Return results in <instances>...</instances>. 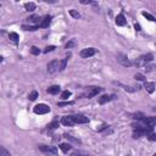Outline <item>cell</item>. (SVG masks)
<instances>
[{"mask_svg":"<svg viewBox=\"0 0 156 156\" xmlns=\"http://www.w3.org/2000/svg\"><path fill=\"white\" fill-rule=\"evenodd\" d=\"M38 148H39V150H40L43 154H45V155H49V156H55V155H57V149H56V146H51V145H39Z\"/></svg>","mask_w":156,"mask_h":156,"instance_id":"6da1fadb","label":"cell"},{"mask_svg":"<svg viewBox=\"0 0 156 156\" xmlns=\"http://www.w3.org/2000/svg\"><path fill=\"white\" fill-rule=\"evenodd\" d=\"M101 90H103V88H100V87H89V88H88V90H87L84 94H82V95H81V98L90 99V98H93V97L98 95Z\"/></svg>","mask_w":156,"mask_h":156,"instance_id":"7a4b0ae2","label":"cell"},{"mask_svg":"<svg viewBox=\"0 0 156 156\" xmlns=\"http://www.w3.org/2000/svg\"><path fill=\"white\" fill-rule=\"evenodd\" d=\"M33 111L38 115H45V114L50 112V106H48L46 104H38L34 106Z\"/></svg>","mask_w":156,"mask_h":156,"instance_id":"3957f363","label":"cell"},{"mask_svg":"<svg viewBox=\"0 0 156 156\" xmlns=\"http://www.w3.org/2000/svg\"><path fill=\"white\" fill-rule=\"evenodd\" d=\"M60 65H61V61L59 60H53L48 63V72L49 73H55L57 71H60Z\"/></svg>","mask_w":156,"mask_h":156,"instance_id":"277c9868","label":"cell"},{"mask_svg":"<svg viewBox=\"0 0 156 156\" xmlns=\"http://www.w3.org/2000/svg\"><path fill=\"white\" fill-rule=\"evenodd\" d=\"M151 129L152 128H150V127H144V128H141V129H139V131H134V133H133V138L134 139H137V138H140V137H143V135H150L151 134Z\"/></svg>","mask_w":156,"mask_h":156,"instance_id":"5b68a950","label":"cell"},{"mask_svg":"<svg viewBox=\"0 0 156 156\" xmlns=\"http://www.w3.org/2000/svg\"><path fill=\"white\" fill-rule=\"evenodd\" d=\"M95 54H97V49H95V48H86V49H83V50L80 53V55H81L82 57H84V59L92 57V56H94Z\"/></svg>","mask_w":156,"mask_h":156,"instance_id":"8992f818","label":"cell"},{"mask_svg":"<svg viewBox=\"0 0 156 156\" xmlns=\"http://www.w3.org/2000/svg\"><path fill=\"white\" fill-rule=\"evenodd\" d=\"M117 61L122 65V66H126V67H129V66H132L133 65V62H131L129 60H128V57L126 56V55H123V54H117Z\"/></svg>","mask_w":156,"mask_h":156,"instance_id":"52a82bcc","label":"cell"},{"mask_svg":"<svg viewBox=\"0 0 156 156\" xmlns=\"http://www.w3.org/2000/svg\"><path fill=\"white\" fill-rule=\"evenodd\" d=\"M61 123H62L63 126H67V127H71V126L76 124L73 116H63V117L61 118Z\"/></svg>","mask_w":156,"mask_h":156,"instance_id":"ba28073f","label":"cell"},{"mask_svg":"<svg viewBox=\"0 0 156 156\" xmlns=\"http://www.w3.org/2000/svg\"><path fill=\"white\" fill-rule=\"evenodd\" d=\"M143 122L145 126L152 128L154 126H156V117H144L143 118Z\"/></svg>","mask_w":156,"mask_h":156,"instance_id":"9c48e42d","label":"cell"},{"mask_svg":"<svg viewBox=\"0 0 156 156\" xmlns=\"http://www.w3.org/2000/svg\"><path fill=\"white\" fill-rule=\"evenodd\" d=\"M73 118H74L76 123H88L89 122V118L83 115H76V116H73Z\"/></svg>","mask_w":156,"mask_h":156,"instance_id":"30bf717a","label":"cell"},{"mask_svg":"<svg viewBox=\"0 0 156 156\" xmlns=\"http://www.w3.org/2000/svg\"><path fill=\"white\" fill-rule=\"evenodd\" d=\"M27 21L29 22V23H34V26H40V23H42V19L39 17V16H37V15H33V16H31V17H28L27 19Z\"/></svg>","mask_w":156,"mask_h":156,"instance_id":"8fae6325","label":"cell"},{"mask_svg":"<svg viewBox=\"0 0 156 156\" xmlns=\"http://www.w3.org/2000/svg\"><path fill=\"white\" fill-rule=\"evenodd\" d=\"M116 25H117V26H126V25H127V20H126V17H124L122 14H120V15L116 17Z\"/></svg>","mask_w":156,"mask_h":156,"instance_id":"7c38bea8","label":"cell"},{"mask_svg":"<svg viewBox=\"0 0 156 156\" xmlns=\"http://www.w3.org/2000/svg\"><path fill=\"white\" fill-rule=\"evenodd\" d=\"M50 23H51V16H45L44 19H43V21H42V23H40V28H48L49 26H50Z\"/></svg>","mask_w":156,"mask_h":156,"instance_id":"4fadbf2b","label":"cell"},{"mask_svg":"<svg viewBox=\"0 0 156 156\" xmlns=\"http://www.w3.org/2000/svg\"><path fill=\"white\" fill-rule=\"evenodd\" d=\"M144 88L146 89V92L148 93H154L155 92V83L154 82H145V84H144Z\"/></svg>","mask_w":156,"mask_h":156,"instance_id":"5bb4252c","label":"cell"},{"mask_svg":"<svg viewBox=\"0 0 156 156\" xmlns=\"http://www.w3.org/2000/svg\"><path fill=\"white\" fill-rule=\"evenodd\" d=\"M114 98H115L114 95H111V97H110V95H103V97H100V98H99V100H98V101H99V104H100V105H104V104L109 103L110 100H112Z\"/></svg>","mask_w":156,"mask_h":156,"instance_id":"9a60e30c","label":"cell"},{"mask_svg":"<svg viewBox=\"0 0 156 156\" xmlns=\"http://www.w3.org/2000/svg\"><path fill=\"white\" fill-rule=\"evenodd\" d=\"M146 63H148V62H146V61H144L141 56H140V57H138V59H135V60H134V62H133V65H135L137 67H145V66H146Z\"/></svg>","mask_w":156,"mask_h":156,"instance_id":"2e32d148","label":"cell"},{"mask_svg":"<svg viewBox=\"0 0 156 156\" xmlns=\"http://www.w3.org/2000/svg\"><path fill=\"white\" fill-rule=\"evenodd\" d=\"M46 92H48L49 94H53V95L59 94V92H60V87H59V86H51V87H49V88L46 89Z\"/></svg>","mask_w":156,"mask_h":156,"instance_id":"e0dca14e","label":"cell"},{"mask_svg":"<svg viewBox=\"0 0 156 156\" xmlns=\"http://www.w3.org/2000/svg\"><path fill=\"white\" fill-rule=\"evenodd\" d=\"M61 150H62V152H68L71 149H72V146H71V144H67V143H62V144H60V146H59Z\"/></svg>","mask_w":156,"mask_h":156,"instance_id":"ac0fdd59","label":"cell"},{"mask_svg":"<svg viewBox=\"0 0 156 156\" xmlns=\"http://www.w3.org/2000/svg\"><path fill=\"white\" fill-rule=\"evenodd\" d=\"M36 8H37V5H36L34 3H26V4H25V9H26V11L32 12V11H34V10H36Z\"/></svg>","mask_w":156,"mask_h":156,"instance_id":"d6986e66","label":"cell"},{"mask_svg":"<svg viewBox=\"0 0 156 156\" xmlns=\"http://www.w3.org/2000/svg\"><path fill=\"white\" fill-rule=\"evenodd\" d=\"M9 38H10V40H11V42H14L15 44H17V43H19V40H20L19 34H17V33H15V32H11V33L9 34Z\"/></svg>","mask_w":156,"mask_h":156,"instance_id":"ffe728a7","label":"cell"},{"mask_svg":"<svg viewBox=\"0 0 156 156\" xmlns=\"http://www.w3.org/2000/svg\"><path fill=\"white\" fill-rule=\"evenodd\" d=\"M63 137H65L67 140H71V141H73V143H76V144H81V140H80V139H76V138H73V137L70 135V134H63Z\"/></svg>","mask_w":156,"mask_h":156,"instance_id":"44dd1931","label":"cell"},{"mask_svg":"<svg viewBox=\"0 0 156 156\" xmlns=\"http://www.w3.org/2000/svg\"><path fill=\"white\" fill-rule=\"evenodd\" d=\"M141 15H143L145 19H148L149 21H151V22H155V21H156V19H155L152 15H150L149 12H146V11H143V12H141Z\"/></svg>","mask_w":156,"mask_h":156,"instance_id":"7402d4cb","label":"cell"},{"mask_svg":"<svg viewBox=\"0 0 156 156\" xmlns=\"http://www.w3.org/2000/svg\"><path fill=\"white\" fill-rule=\"evenodd\" d=\"M57 127H59V122H57V121H53L51 123L48 124V129H49V131H55Z\"/></svg>","mask_w":156,"mask_h":156,"instance_id":"603a6c76","label":"cell"},{"mask_svg":"<svg viewBox=\"0 0 156 156\" xmlns=\"http://www.w3.org/2000/svg\"><path fill=\"white\" fill-rule=\"evenodd\" d=\"M37 98H38V92H37V90H33V92H31V93H29V95H28V99H29L31 101L36 100Z\"/></svg>","mask_w":156,"mask_h":156,"instance_id":"cb8c5ba5","label":"cell"},{"mask_svg":"<svg viewBox=\"0 0 156 156\" xmlns=\"http://www.w3.org/2000/svg\"><path fill=\"white\" fill-rule=\"evenodd\" d=\"M122 87H123V89H124L126 92H129V93H134V92H137L138 88H139V87L135 88V87H127V86H122Z\"/></svg>","mask_w":156,"mask_h":156,"instance_id":"d4e9b609","label":"cell"},{"mask_svg":"<svg viewBox=\"0 0 156 156\" xmlns=\"http://www.w3.org/2000/svg\"><path fill=\"white\" fill-rule=\"evenodd\" d=\"M22 29H25V31H37L38 26H26V25H23Z\"/></svg>","mask_w":156,"mask_h":156,"instance_id":"484cf974","label":"cell"},{"mask_svg":"<svg viewBox=\"0 0 156 156\" xmlns=\"http://www.w3.org/2000/svg\"><path fill=\"white\" fill-rule=\"evenodd\" d=\"M141 57H143V60H144V61H146V62H150V61H152V59H154V55H152V54H146V55H143Z\"/></svg>","mask_w":156,"mask_h":156,"instance_id":"4316f807","label":"cell"},{"mask_svg":"<svg viewBox=\"0 0 156 156\" xmlns=\"http://www.w3.org/2000/svg\"><path fill=\"white\" fill-rule=\"evenodd\" d=\"M70 15H71L73 19H80V17H81L80 12H77L76 10H70Z\"/></svg>","mask_w":156,"mask_h":156,"instance_id":"83f0119b","label":"cell"},{"mask_svg":"<svg viewBox=\"0 0 156 156\" xmlns=\"http://www.w3.org/2000/svg\"><path fill=\"white\" fill-rule=\"evenodd\" d=\"M70 56V55H68ZM68 56L66 57V59H63L62 61H61V65H60V71H63L65 68H66V63H67V60H68Z\"/></svg>","mask_w":156,"mask_h":156,"instance_id":"f1b7e54d","label":"cell"},{"mask_svg":"<svg viewBox=\"0 0 156 156\" xmlns=\"http://www.w3.org/2000/svg\"><path fill=\"white\" fill-rule=\"evenodd\" d=\"M70 97H71V92H70V90H65V92H62V94H61V98H62L63 100L68 99Z\"/></svg>","mask_w":156,"mask_h":156,"instance_id":"f546056e","label":"cell"},{"mask_svg":"<svg viewBox=\"0 0 156 156\" xmlns=\"http://www.w3.org/2000/svg\"><path fill=\"white\" fill-rule=\"evenodd\" d=\"M71 156H89V155L87 152H83V151H74V152H72Z\"/></svg>","mask_w":156,"mask_h":156,"instance_id":"4dcf8cb0","label":"cell"},{"mask_svg":"<svg viewBox=\"0 0 156 156\" xmlns=\"http://www.w3.org/2000/svg\"><path fill=\"white\" fill-rule=\"evenodd\" d=\"M134 78H135L137 81H145V76L141 74V73H137V74L134 76Z\"/></svg>","mask_w":156,"mask_h":156,"instance_id":"1f68e13d","label":"cell"},{"mask_svg":"<svg viewBox=\"0 0 156 156\" xmlns=\"http://www.w3.org/2000/svg\"><path fill=\"white\" fill-rule=\"evenodd\" d=\"M0 151H2V156H11V154L4 148V146H2V149H0Z\"/></svg>","mask_w":156,"mask_h":156,"instance_id":"d6a6232c","label":"cell"},{"mask_svg":"<svg viewBox=\"0 0 156 156\" xmlns=\"http://www.w3.org/2000/svg\"><path fill=\"white\" fill-rule=\"evenodd\" d=\"M31 53H32L33 55H39V54H40V50H39L37 46H32V48H31Z\"/></svg>","mask_w":156,"mask_h":156,"instance_id":"836d02e7","label":"cell"},{"mask_svg":"<svg viewBox=\"0 0 156 156\" xmlns=\"http://www.w3.org/2000/svg\"><path fill=\"white\" fill-rule=\"evenodd\" d=\"M74 103L73 101H66V103H59L57 105L59 106H67V105H73Z\"/></svg>","mask_w":156,"mask_h":156,"instance_id":"e575fe53","label":"cell"},{"mask_svg":"<svg viewBox=\"0 0 156 156\" xmlns=\"http://www.w3.org/2000/svg\"><path fill=\"white\" fill-rule=\"evenodd\" d=\"M109 128V126L107 124H103V126H100L99 128H98V132H103L104 129H107Z\"/></svg>","mask_w":156,"mask_h":156,"instance_id":"d590c367","label":"cell"},{"mask_svg":"<svg viewBox=\"0 0 156 156\" xmlns=\"http://www.w3.org/2000/svg\"><path fill=\"white\" fill-rule=\"evenodd\" d=\"M73 45H74V40H71V42H68V43L66 44V48H67V49H71Z\"/></svg>","mask_w":156,"mask_h":156,"instance_id":"8d00e7d4","label":"cell"},{"mask_svg":"<svg viewBox=\"0 0 156 156\" xmlns=\"http://www.w3.org/2000/svg\"><path fill=\"white\" fill-rule=\"evenodd\" d=\"M149 140H151V141H156V133L150 134V135H149Z\"/></svg>","mask_w":156,"mask_h":156,"instance_id":"74e56055","label":"cell"},{"mask_svg":"<svg viewBox=\"0 0 156 156\" xmlns=\"http://www.w3.org/2000/svg\"><path fill=\"white\" fill-rule=\"evenodd\" d=\"M54 49H55V46H54V45H51V46H48V48H45L44 53H49V51H53Z\"/></svg>","mask_w":156,"mask_h":156,"instance_id":"f35d334b","label":"cell"},{"mask_svg":"<svg viewBox=\"0 0 156 156\" xmlns=\"http://www.w3.org/2000/svg\"><path fill=\"white\" fill-rule=\"evenodd\" d=\"M154 68H156V66H145V71H148V72L152 71Z\"/></svg>","mask_w":156,"mask_h":156,"instance_id":"ab89813d","label":"cell"},{"mask_svg":"<svg viewBox=\"0 0 156 156\" xmlns=\"http://www.w3.org/2000/svg\"><path fill=\"white\" fill-rule=\"evenodd\" d=\"M81 3L82 4H93V2H90V0H82Z\"/></svg>","mask_w":156,"mask_h":156,"instance_id":"60d3db41","label":"cell"},{"mask_svg":"<svg viewBox=\"0 0 156 156\" xmlns=\"http://www.w3.org/2000/svg\"><path fill=\"white\" fill-rule=\"evenodd\" d=\"M134 28H135V31H140V26H139L138 23H135V25H134Z\"/></svg>","mask_w":156,"mask_h":156,"instance_id":"b9f144b4","label":"cell"},{"mask_svg":"<svg viewBox=\"0 0 156 156\" xmlns=\"http://www.w3.org/2000/svg\"><path fill=\"white\" fill-rule=\"evenodd\" d=\"M152 156H156V152H155V154H154V155H152Z\"/></svg>","mask_w":156,"mask_h":156,"instance_id":"7bdbcfd3","label":"cell"},{"mask_svg":"<svg viewBox=\"0 0 156 156\" xmlns=\"http://www.w3.org/2000/svg\"><path fill=\"white\" fill-rule=\"evenodd\" d=\"M155 45H156V44H155Z\"/></svg>","mask_w":156,"mask_h":156,"instance_id":"ee69618b","label":"cell"}]
</instances>
